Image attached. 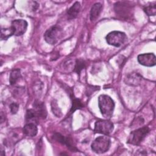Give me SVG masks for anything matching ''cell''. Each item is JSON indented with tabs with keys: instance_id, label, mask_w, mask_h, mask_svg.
Listing matches in <instances>:
<instances>
[{
	"instance_id": "cell-1",
	"label": "cell",
	"mask_w": 156,
	"mask_h": 156,
	"mask_svg": "<svg viewBox=\"0 0 156 156\" xmlns=\"http://www.w3.org/2000/svg\"><path fill=\"white\" fill-rule=\"evenodd\" d=\"M98 105L102 115L107 118H110L115 108L113 100L108 95L101 94L98 98Z\"/></svg>"
},
{
	"instance_id": "cell-2",
	"label": "cell",
	"mask_w": 156,
	"mask_h": 156,
	"mask_svg": "<svg viewBox=\"0 0 156 156\" xmlns=\"http://www.w3.org/2000/svg\"><path fill=\"white\" fill-rule=\"evenodd\" d=\"M111 141L107 136H100L93 141L91 147L93 152L97 154H102L107 152L110 146Z\"/></svg>"
},
{
	"instance_id": "cell-3",
	"label": "cell",
	"mask_w": 156,
	"mask_h": 156,
	"mask_svg": "<svg viewBox=\"0 0 156 156\" xmlns=\"http://www.w3.org/2000/svg\"><path fill=\"white\" fill-rule=\"evenodd\" d=\"M62 29L57 26H54L48 29L44 34V40L50 44H56L63 37Z\"/></svg>"
},
{
	"instance_id": "cell-4",
	"label": "cell",
	"mask_w": 156,
	"mask_h": 156,
	"mask_svg": "<svg viewBox=\"0 0 156 156\" xmlns=\"http://www.w3.org/2000/svg\"><path fill=\"white\" fill-rule=\"evenodd\" d=\"M149 132V129L147 126H144L136 129L131 132L128 137L127 142V143L133 145H138L145 138Z\"/></svg>"
},
{
	"instance_id": "cell-5",
	"label": "cell",
	"mask_w": 156,
	"mask_h": 156,
	"mask_svg": "<svg viewBox=\"0 0 156 156\" xmlns=\"http://www.w3.org/2000/svg\"><path fill=\"white\" fill-rule=\"evenodd\" d=\"M127 37L123 32L114 30L108 33L105 37L106 41L110 45L119 47L126 41Z\"/></svg>"
},
{
	"instance_id": "cell-6",
	"label": "cell",
	"mask_w": 156,
	"mask_h": 156,
	"mask_svg": "<svg viewBox=\"0 0 156 156\" xmlns=\"http://www.w3.org/2000/svg\"><path fill=\"white\" fill-rule=\"evenodd\" d=\"M115 11L119 16L127 18L132 14L133 7L129 1H119L115 4Z\"/></svg>"
},
{
	"instance_id": "cell-7",
	"label": "cell",
	"mask_w": 156,
	"mask_h": 156,
	"mask_svg": "<svg viewBox=\"0 0 156 156\" xmlns=\"http://www.w3.org/2000/svg\"><path fill=\"white\" fill-rule=\"evenodd\" d=\"M113 128V124L108 120H99L94 124V132L105 135H110Z\"/></svg>"
},
{
	"instance_id": "cell-8",
	"label": "cell",
	"mask_w": 156,
	"mask_h": 156,
	"mask_svg": "<svg viewBox=\"0 0 156 156\" xmlns=\"http://www.w3.org/2000/svg\"><path fill=\"white\" fill-rule=\"evenodd\" d=\"M27 22L22 19L13 20L10 26V29L12 30L13 34L15 36H20L23 35L27 28Z\"/></svg>"
},
{
	"instance_id": "cell-9",
	"label": "cell",
	"mask_w": 156,
	"mask_h": 156,
	"mask_svg": "<svg viewBox=\"0 0 156 156\" xmlns=\"http://www.w3.org/2000/svg\"><path fill=\"white\" fill-rule=\"evenodd\" d=\"M138 62L141 65L145 66H153L156 64V57L153 53H145L138 55Z\"/></svg>"
},
{
	"instance_id": "cell-10",
	"label": "cell",
	"mask_w": 156,
	"mask_h": 156,
	"mask_svg": "<svg viewBox=\"0 0 156 156\" xmlns=\"http://www.w3.org/2000/svg\"><path fill=\"white\" fill-rule=\"evenodd\" d=\"M142 81L141 75L136 72H132L127 74L124 79V82L130 86L139 85Z\"/></svg>"
},
{
	"instance_id": "cell-11",
	"label": "cell",
	"mask_w": 156,
	"mask_h": 156,
	"mask_svg": "<svg viewBox=\"0 0 156 156\" xmlns=\"http://www.w3.org/2000/svg\"><path fill=\"white\" fill-rule=\"evenodd\" d=\"M33 107L39 119H45L46 118L47 111L45 105L43 102L35 100L33 104Z\"/></svg>"
},
{
	"instance_id": "cell-12",
	"label": "cell",
	"mask_w": 156,
	"mask_h": 156,
	"mask_svg": "<svg viewBox=\"0 0 156 156\" xmlns=\"http://www.w3.org/2000/svg\"><path fill=\"white\" fill-rule=\"evenodd\" d=\"M23 133L30 137L35 136L38 132V129L35 124L34 123H27L23 127Z\"/></svg>"
},
{
	"instance_id": "cell-13",
	"label": "cell",
	"mask_w": 156,
	"mask_h": 156,
	"mask_svg": "<svg viewBox=\"0 0 156 156\" xmlns=\"http://www.w3.org/2000/svg\"><path fill=\"white\" fill-rule=\"evenodd\" d=\"M80 10V4L79 2H75L68 10L67 15L69 19H74L77 17Z\"/></svg>"
},
{
	"instance_id": "cell-14",
	"label": "cell",
	"mask_w": 156,
	"mask_h": 156,
	"mask_svg": "<svg viewBox=\"0 0 156 156\" xmlns=\"http://www.w3.org/2000/svg\"><path fill=\"white\" fill-rule=\"evenodd\" d=\"M102 10V4L99 2L95 3L91 7L90 13V18L91 21L96 20L99 16Z\"/></svg>"
},
{
	"instance_id": "cell-15",
	"label": "cell",
	"mask_w": 156,
	"mask_h": 156,
	"mask_svg": "<svg viewBox=\"0 0 156 156\" xmlns=\"http://www.w3.org/2000/svg\"><path fill=\"white\" fill-rule=\"evenodd\" d=\"M38 119L39 118L37 116V114L36 113L34 108L27 110L26 115V120L28 123H34L36 124Z\"/></svg>"
},
{
	"instance_id": "cell-16",
	"label": "cell",
	"mask_w": 156,
	"mask_h": 156,
	"mask_svg": "<svg viewBox=\"0 0 156 156\" xmlns=\"http://www.w3.org/2000/svg\"><path fill=\"white\" fill-rule=\"evenodd\" d=\"M21 72L20 69L18 68L14 69L10 73V79H9V82L11 85H15L17 81L21 78Z\"/></svg>"
},
{
	"instance_id": "cell-17",
	"label": "cell",
	"mask_w": 156,
	"mask_h": 156,
	"mask_svg": "<svg viewBox=\"0 0 156 156\" xmlns=\"http://www.w3.org/2000/svg\"><path fill=\"white\" fill-rule=\"evenodd\" d=\"M71 98H72V106H71V108L70 109V111H69V115H71L73 114L76 110L77 109H80L83 107V105L81 102V101L79 99H77V98H75L74 97L72 96H70Z\"/></svg>"
},
{
	"instance_id": "cell-18",
	"label": "cell",
	"mask_w": 156,
	"mask_h": 156,
	"mask_svg": "<svg viewBox=\"0 0 156 156\" xmlns=\"http://www.w3.org/2000/svg\"><path fill=\"white\" fill-rule=\"evenodd\" d=\"M85 66H86V63L85 60H83V59H77L76 61L73 71L77 73V74H79L82 71V70L85 68Z\"/></svg>"
},
{
	"instance_id": "cell-19",
	"label": "cell",
	"mask_w": 156,
	"mask_h": 156,
	"mask_svg": "<svg viewBox=\"0 0 156 156\" xmlns=\"http://www.w3.org/2000/svg\"><path fill=\"white\" fill-rule=\"evenodd\" d=\"M144 11L148 16H154L156 14L155 3L150 4L144 7Z\"/></svg>"
},
{
	"instance_id": "cell-20",
	"label": "cell",
	"mask_w": 156,
	"mask_h": 156,
	"mask_svg": "<svg viewBox=\"0 0 156 156\" xmlns=\"http://www.w3.org/2000/svg\"><path fill=\"white\" fill-rule=\"evenodd\" d=\"M51 110H52V112L53 114L55 116H56L57 117L60 118L62 116V113L61 109L59 108V107L57 104V101L55 100H53L51 102Z\"/></svg>"
},
{
	"instance_id": "cell-21",
	"label": "cell",
	"mask_w": 156,
	"mask_h": 156,
	"mask_svg": "<svg viewBox=\"0 0 156 156\" xmlns=\"http://www.w3.org/2000/svg\"><path fill=\"white\" fill-rule=\"evenodd\" d=\"M12 30L10 27L9 28H4L1 29V38L2 40H7L10 37L13 35Z\"/></svg>"
},
{
	"instance_id": "cell-22",
	"label": "cell",
	"mask_w": 156,
	"mask_h": 156,
	"mask_svg": "<svg viewBox=\"0 0 156 156\" xmlns=\"http://www.w3.org/2000/svg\"><path fill=\"white\" fill-rule=\"evenodd\" d=\"M18 108H19V105L16 103L13 102L10 105V109L12 114H16L18 110Z\"/></svg>"
}]
</instances>
